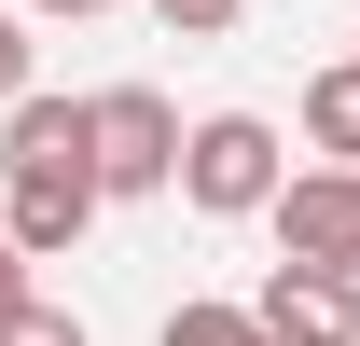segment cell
<instances>
[{"instance_id": "5bb4252c", "label": "cell", "mask_w": 360, "mask_h": 346, "mask_svg": "<svg viewBox=\"0 0 360 346\" xmlns=\"http://www.w3.org/2000/svg\"><path fill=\"white\" fill-rule=\"evenodd\" d=\"M347 346H360V333H347Z\"/></svg>"}, {"instance_id": "52a82bcc", "label": "cell", "mask_w": 360, "mask_h": 346, "mask_svg": "<svg viewBox=\"0 0 360 346\" xmlns=\"http://www.w3.org/2000/svg\"><path fill=\"white\" fill-rule=\"evenodd\" d=\"M305 139L333 153V167H360V56H333V70L305 84Z\"/></svg>"}, {"instance_id": "9c48e42d", "label": "cell", "mask_w": 360, "mask_h": 346, "mask_svg": "<svg viewBox=\"0 0 360 346\" xmlns=\"http://www.w3.org/2000/svg\"><path fill=\"white\" fill-rule=\"evenodd\" d=\"M0 346H84V319L42 305V291H14V305H0Z\"/></svg>"}, {"instance_id": "6da1fadb", "label": "cell", "mask_w": 360, "mask_h": 346, "mask_svg": "<svg viewBox=\"0 0 360 346\" xmlns=\"http://www.w3.org/2000/svg\"><path fill=\"white\" fill-rule=\"evenodd\" d=\"M277 125L264 111H208V125H180V167H167V194H194L208 222H264V194H277Z\"/></svg>"}, {"instance_id": "4fadbf2b", "label": "cell", "mask_w": 360, "mask_h": 346, "mask_svg": "<svg viewBox=\"0 0 360 346\" xmlns=\"http://www.w3.org/2000/svg\"><path fill=\"white\" fill-rule=\"evenodd\" d=\"M14 291H28V250H14V236H0V305H14Z\"/></svg>"}, {"instance_id": "3957f363", "label": "cell", "mask_w": 360, "mask_h": 346, "mask_svg": "<svg viewBox=\"0 0 360 346\" xmlns=\"http://www.w3.org/2000/svg\"><path fill=\"white\" fill-rule=\"evenodd\" d=\"M264 222H277V250H291V263L360 277V167H277Z\"/></svg>"}, {"instance_id": "5b68a950", "label": "cell", "mask_w": 360, "mask_h": 346, "mask_svg": "<svg viewBox=\"0 0 360 346\" xmlns=\"http://www.w3.org/2000/svg\"><path fill=\"white\" fill-rule=\"evenodd\" d=\"M264 346H347L360 333V277H319V263H277L264 291H250Z\"/></svg>"}, {"instance_id": "7a4b0ae2", "label": "cell", "mask_w": 360, "mask_h": 346, "mask_svg": "<svg viewBox=\"0 0 360 346\" xmlns=\"http://www.w3.org/2000/svg\"><path fill=\"white\" fill-rule=\"evenodd\" d=\"M84 153H97V194H167L180 111H167L153 84H97V97H84Z\"/></svg>"}, {"instance_id": "7c38bea8", "label": "cell", "mask_w": 360, "mask_h": 346, "mask_svg": "<svg viewBox=\"0 0 360 346\" xmlns=\"http://www.w3.org/2000/svg\"><path fill=\"white\" fill-rule=\"evenodd\" d=\"M14 14H70V28H84V14H111V0H14Z\"/></svg>"}, {"instance_id": "30bf717a", "label": "cell", "mask_w": 360, "mask_h": 346, "mask_svg": "<svg viewBox=\"0 0 360 346\" xmlns=\"http://www.w3.org/2000/svg\"><path fill=\"white\" fill-rule=\"evenodd\" d=\"M153 14H167L180 42H222V28H236V14H250V0H153Z\"/></svg>"}, {"instance_id": "277c9868", "label": "cell", "mask_w": 360, "mask_h": 346, "mask_svg": "<svg viewBox=\"0 0 360 346\" xmlns=\"http://www.w3.org/2000/svg\"><path fill=\"white\" fill-rule=\"evenodd\" d=\"M97 208H111V194H97V167H0V236H14L28 263H70Z\"/></svg>"}, {"instance_id": "ba28073f", "label": "cell", "mask_w": 360, "mask_h": 346, "mask_svg": "<svg viewBox=\"0 0 360 346\" xmlns=\"http://www.w3.org/2000/svg\"><path fill=\"white\" fill-rule=\"evenodd\" d=\"M153 346H264V319H250V305H167Z\"/></svg>"}, {"instance_id": "8992f818", "label": "cell", "mask_w": 360, "mask_h": 346, "mask_svg": "<svg viewBox=\"0 0 360 346\" xmlns=\"http://www.w3.org/2000/svg\"><path fill=\"white\" fill-rule=\"evenodd\" d=\"M0 167H97L84 153V97H0Z\"/></svg>"}, {"instance_id": "8fae6325", "label": "cell", "mask_w": 360, "mask_h": 346, "mask_svg": "<svg viewBox=\"0 0 360 346\" xmlns=\"http://www.w3.org/2000/svg\"><path fill=\"white\" fill-rule=\"evenodd\" d=\"M28 56H42V42H28V14H0V97H28Z\"/></svg>"}]
</instances>
